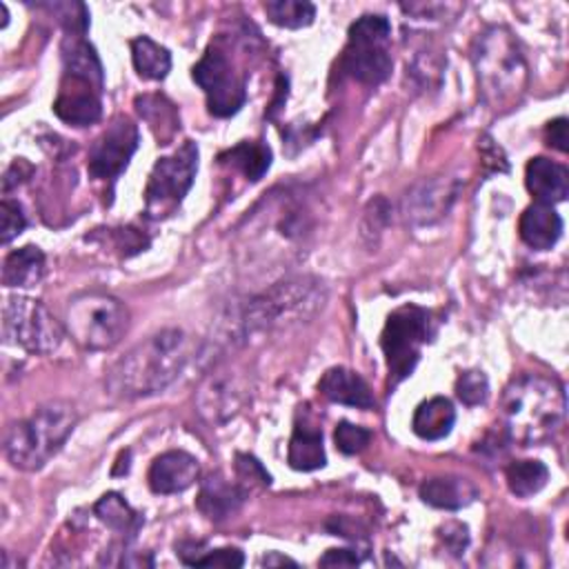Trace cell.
Instances as JSON below:
<instances>
[{"label": "cell", "mask_w": 569, "mask_h": 569, "mask_svg": "<svg viewBox=\"0 0 569 569\" xmlns=\"http://www.w3.org/2000/svg\"><path fill=\"white\" fill-rule=\"evenodd\" d=\"M193 340L182 329L151 333L107 371V389L118 398H144L164 391L184 369Z\"/></svg>", "instance_id": "cell-1"}, {"label": "cell", "mask_w": 569, "mask_h": 569, "mask_svg": "<svg viewBox=\"0 0 569 569\" xmlns=\"http://www.w3.org/2000/svg\"><path fill=\"white\" fill-rule=\"evenodd\" d=\"M471 60L480 96L491 111L507 113L522 102L529 71L516 36L507 27L493 24L478 33Z\"/></svg>", "instance_id": "cell-2"}, {"label": "cell", "mask_w": 569, "mask_h": 569, "mask_svg": "<svg viewBox=\"0 0 569 569\" xmlns=\"http://www.w3.org/2000/svg\"><path fill=\"white\" fill-rule=\"evenodd\" d=\"M565 391L553 378L522 373L502 393V420L511 440L536 445L547 440L565 420Z\"/></svg>", "instance_id": "cell-3"}, {"label": "cell", "mask_w": 569, "mask_h": 569, "mask_svg": "<svg viewBox=\"0 0 569 569\" xmlns=\"http://www.w3.org/2000/svg\"><path fill=\"white\" fill-rule=\"evenodd\" d=\"M76 422L78 416L71 402L53 400L38 407L29 418L7 427L2 440L7 460L22 471L44 467L71 436Z\"/></svg>", "instance_id": "cell-4"}, {"label": "cell", "mask_w": 569, "mask_h": 569, "mask_svg": "<svg viewBox=\"0 0 569 569\" xmlns=\"http://www.w3.org/2000/svg\"><path fill=\"white\" fill-rule=\"evenodd\" d=\"M129 329L127 307L104 291H80L64 307V331L89 351L116 347Z\"/></svg>", "instance_id": "cell-5"}, {"label": "cell", "mask_w": 569, "mask_h": 569, "mask_svg": "<svg viewBox=\"0 0 569 569\" xmlns=\"http://www.w3.org/2000/svg\"><path fill=\"white\" fill-rule=\"evenodd\" d=\"M431 333V313L418 305H402L389 313L380 345L391 385H398L413 373L420 358V347Z\"/></svg>", "instance_id": "cell-6"}, {"label": "cell", "mask_w": 569, "mask_h": 569, "mask_svg": "<svg viewBox=\"0 0 569 569\" xmlns=\"http://www.w3.org/2000/svg\"><path fill=\"white\" fill-rule=\"evenodd\" d=\"M391 24L385 16L367 13L349 27V44L342 56V69L362 84H380L391 73L387 40Z\"/></svg>", "instance_id": "cell-7"}, {"label": "cell", "mask_w": 569, "mask_h": 569, "mask_svg": "<svg viewBox=\"0 0 569 569\" xmlns=\"http://www.w3.org/2000/svg\"><path fill=\"white\" fill-rule=\"evenodd\" d=\"M198 171L196 142H182L171 156L160 158L147 180L144 213L153 220L171 216L193 184Z\"/></svg>", "instance_id": "cell-8"}, {"label": "cell", "mask_w": 569, "mask_h": 569, "mask_svg": "<svg viewBox=\"0 0 569 569\" xmlns=\"http://www.w3.org/2000/svg\"><path fill=\"white\" fill-rule=\"evenodd\" d=\"M2 336L29 353H51L60 347L64 329L40 300L11 296L2 309Z\"/></svg>", "instance_id": "cell-9"}, {"label": "cell", "mask_w": 569, "mask_h": 569, "mask_svg": "<svg viewBox=\"0 0 569 569\" xmlns=\"http://www.w3.org/2000/svg\"><path fill=\"white\" fill-rule=\"evenodd\" d=\"M318 282L311 280H289L280 282L271 291L258 296L256 300L249 302L242 325L249 331L267 329L273 325H280L284 318L300 313L305 309H316L322 305L320 289L316 287Z\"/></svg>", "instance_id": "cell-10"}, {"label": "cell", "mask_w": 569, "mask_h": 569, "mask_svg": "<svg viewBox=\"0 0 569 569\" xmlns=\"http://www.w3.org/2000/svg\"><path fill=\"white\" fill-rule=\"evenodd\" d=\"M191 76L207 96L209 113L227 118L242 107L247 98L244 80L236 73L231 60L220 49H207L196 62Z\"/></svg>", "instance_id": "cell-11"}, {"label": "cell", "mask_w": 569, "mask_h": 569, "mask_svg": "<svg viewBox=\"0 0 569 569\" xmlns=\"http://www.w3.org/2000/svg\"><path fill=\"white\" fill-rule=\"evenodd\" d=\"M249 400V376L238 365H218L202 380L196 391V407L200 416L220 425L233 418Z\"/></svg>", "instance_id": "cell-12"}, {"label": "cell", "mask_w": 569, "mask_h": 569, "mask_svg": "<svg viewBox=\"0 0 569 569\" xmlns=\"http://www.w3.org/2000/svg\"><path fill=\"white\" fill-rule=\"evenodd\" d=\"M138 147L136 124L118 116L89 149V173L98 180H116Z\"/></svg>", "instance_id": "cell-13"}, {"label": "cell", "mask_w": 569, "mask_h": 569, "mask_svg": "<svg viewBox=\"0 0 569 569\" xmlns=\"http://www.w3.org/2000/svg\"><path fill=\"white\" fill-rule=\"evenodd\" d=\"M56 116L71 127H87L100 120V89L84 78L64 73L58 96L53 100Z\"/></svg>", "instance_id": "cell-14"}, {"label": "cell", "mask_w": 569, "mask_h": 569, "mask_svg": "<svg viewBox=\"0 0 569 569\" xmlns=\"http://www.w3.org/2000/svg\"><path fill=\"white\" fill-rule=\"evenodd\" d=\"M200 476L198 460L180 449L164 451L158 458H153L147 480L153 493H180L189 489Z\"/></svg>", "instance_id": "cell-15"}, {"label": "cell", "mask_w": 569, "mask_h": 569, "mask_svg": "<svg viewBox=\"0 0 569 569\" xmlns=\"http://www.w3.org/2000/svg\"><path fill=\"white\" fill-rule=\"evenodd\" d=\"M453 198H456V187L451 184V180L447 178L422 180L405 198L407 218L413 220L416 224H429L438 220L442 213H447Z\"/></svg>", "instance_id": "cell-16"}, {"label": "cell", "mask_w": 569, "mask_h": 569, "mask_svg": "<svg viewBox=\"0 0 569 569\" xmlns=\"http://www.w3.org/2000/svg\"><path fill=\"white\" fill-rule=\"evenodd\" d=\"M244 500L247 489L240 482H229L224 476L216 473L200 485L196 507L209 520H224L236 513Z\"/></svg>", "instance_id": "cell-17"}, {"label": "cell", "mask_w": 569, "mask_h": 569, "mask_svg": "<svg viewBox=\"0 0 569 569\" xmlns=\"http://www.w3.org/2000/svg\"><path fill=\"white\" fill-rule=\"evenodd\" d=\"M320 393L338 405H349L358 409H371L376 407V398L369 389V385L351 369L347 367H331L322 373L318 382Z\"/></svg>", "instance_id": "cell-18"}, {"label": "cell", "mask_w": 569, "mask_h": 569, "mask_svg": "<svg viewBox=\"0 0 569 569\" xmlns=\"http://www.w3.org/2000/svg\"><path fill=\"white\" fill-rule=\"evenodd\" d=\"M525 182L536 200L545 204L562 202L569 196V171L542 156L529 160L525 169Z\"/></svg>", "instance_id": "cell-19"}, {"label": "cell", "mask_w": 569, "mask_h": 569, "mask_svg": "<svg viewBox=\"0 0 569 569\" xmlns=\"http://www.w3.org/2000/svg\"><path fill=\"white\" fill-rule=\"evenodd\" d=\"M518 231L522 242L531 249H551L562 233V218L551 204L533 202L522 211Z\"/></svg>", "instance_id": "cell-20"}, {"label": "cell", "mask_w": 569, "mask_h": 569, "mask_svg": "<svg viewBox=\"0 0 569 569\" xmlns=\"http://www.w3.org/2000/svg\"><path fill=\"white\" fill-rule=\"evenodd\" d=\"M420 498L429 507L456 511L478 498V489L471 480L460 476H436L420 485Z\"/></svg>", "instance_id": "cell-21"}, {"label": "cell", "mask_w": 569, "mask_h": 569, "mask_svg": "<svg viewBox=\"0 0 569 569\" xmlns=\"http://www.w3.org/2000/svg\"><path fill=\"white\" fill-rule=\"evenodd\" d=\"M287 460L298 471H313L325 467L327 456L322 447V431L316 425H309L305 420L298 422L289 440Z\"/></svg>", "instance_id": "cell-22"}, {"label": "cell", "mask_w": 569, "mask_h": 569, "mask_svg": "<svg viewBox=\"0 0 569 569\" xmlns=\"http://www.w3.org/2000/svg\"><path fill=\"white\" fill-rule=\"evenodd\" d=\"M453 422H456V409L451 400L442 396H433L418 405L411 427H413V433L422 440H440L449 436Z\"/></svg>", "instance_id": "cell-23"}, {"label": "cell", "mask_w": 569, "mask_h": 569, "mask_svg": "<svg viewBox=\"0 0 569 569\" xmlns=\"http://www.w3.org/2000/svg\"><path fill=\"white\" fill-rule=\"evenodd\" d=\"M42 273H44V253L33 244H24L4 258L2 284L16 287V289L33 287L36 282H40Z\"/></svg>", "instance_id": "cell-24"}, {"label": "cell", "mask_w": 569, "mask_h": 569, "mask_svg": "<svg viewBox=\"0 0 569 569\" xmlns=\"http://www.w3.org/2000/svg\"><path fill=\"white\" fill-rule=\"evenodd\" d=\"M62 58H64V73L84 78L98 89H102V64L93 47L82 36H67L62 44Z\"/></svg>", "instance_id": "cell-25"}, {"label": "cell", "mask_w": 569, "mask_h": 569, "mask_svg": "<svg viewBox=\"0 0 569 569\" xmlns=\"http://www.w3.org/2000/svg\"><path fill=\"white\" fill-rule=\"evenodd\" d=\"M131 60L140 78L162 80L171 69V53L149 36H138L131 40Z\"/></svg>", "instance_id": "cell-26"}, {"label": "cell", "mask_w": 569, "mask_h": 569, "mask_svg": "<svg viewBox=\"0 0 569 569\" xmlns=\"http://www.w3.org/2000/svg\"><path fill=\"white\" fill-rule=\"evenodd\" d=\"M220 160L242 171L249 180H260L271 164V149L262 142H238L227 149Z\"/></svg>", "instance_id": "cell-27"}, {"label": "cell", "mask_w": 569, "mask_h": 569, "mask_svg": "<svg viewBox=\"0 0 569 569\" xmlns=\"http://www.w3.org/2000/svg\"><path fill=\"white\" fill-rule=\"evenodd\" d=\"M505 478L513 496L529 498L547 485L549 469L540 460H516L507 467Z\"/></svg>", "instance_id": "cell-28"}, {"label": "cell", "mask_w": 569, "mask_h": 569, "mask_svg": "<svg viewBox=\"0 0 569 569\" xmlns=\"http://www.w3.org/2000/svg\"><path fill=\"white\" fill-rule=\"evenodd\" d=\"M93 513L113 531L118 533H129L133 536L140 529V516L124 502L120 493H104L96 505Z\"/></svg>", "instance_id": "cell-29"}, {"label": "cell", "mask_w": 569, "mask_h": 569, "mask_svg": "<svg viewBox=\"0 0 569 569\" xmlns=\"http://www.w3.org/2000/svg\"><path fill=\"white\" fill-rule=\"evenodd\" d=\"M136 107L140 116H144V120L151 124L158 140L167 144L178 129V116L173 104L162 96H140L136 98Z\"/></svg>", "instance_id": "cell-30"}, {"label": "cell", "mask_w": 569, "mask_h": 569, "mask_svg": "<svg viewBox=\"0 0 569 569\" xmlns=\"http://www.w3.org/2000/svg\"><path fill=\"white\" fill-rule=\"evenodd\" d=\"M264 13L278 27L300 29L313 22L316 7L307 0H271L264 2Z\"/></svg>", "instance_id": "cell-31"}, {"label": "cell", "mask_w": 569, "mask_h": 569, "mask_svg": "<svg viewBox=\"0 0 569 569\" xmlns=\"http://www.w3.org/2000/svg\"><path fill=\"white\" fill-rule=\"evenodd\" d=\"M456 396L473 407V405H482L489 396V382H487V376L478 369H469L465 373H460V378L456 380Z\"/></svg>", "instance_id": "cell-32"}, {"label": "cell", "mask_w": 569, "mask_h": 569, "mask_svg": "<svg viewBox=\"0 0 569 569\" xmlns=\"http://www.w3.org/2000/svg\"><path fill=\"white\" fill-rule=\"evenodd\" d=\"M371 440V431L351 422H340L333 431V442L345 456L360 453Z\"/></svg>", "instance_id": "cell-33"}, {"label": "cell", "mask_w": 569, "mask_h": 569, "mask_svg": "<svg viewBox=\"0 0 569 569\" xmlns=\"http://www.w3.org/2000/svg\"><path fill=\"white\" fill-rule=\"evenodd\" d=\"M27 227V218L22 213V207L9 198L0 204V240L2 244L11 242L16 236H20Z\"/></svg>", "instance_id": "cell-34"}, {"label": "cell", "mask_w": 569, "mask_h": 569, "mask_svg": "<svg viewBox=\"0 0 569 569\" xmlns=\"http://www.w3.org/2000/svg\"><path fill=\"white\" fill-rule=\"evenodd\" d=\"M236 473H238V482L247 489L249 487H267L271 482L267 469L260 465V460H256L249 453H238L236 456Z\"/></svg>", "instance_id": "cell-35"}, {"label": "cell", "mask_w": 569, "mask_h": 569, "mask_svg": "<svg viewBox=\"0 0 569 569\" xmlns=\"http://www.w3.org/2000/svg\"><path fill=\"white\" fill-rule=\"evenodd\" d=\"M244 556L242 551L233 549V547H222V549H213V551H202L191 567H242Z\"/></svg>", "instance_id": "cell-36"}, {"label": "cell", "mask_w": 569, "mask_h": 569, "mask_svg": "<svg viewBox=\"0 0 569 569\" xmlns=\"http://www.w3.org/2000/svg\"><path fill=\"white\" fill-rule=\"evenodd\" d=\"M440 540L445 545V549L453 556H460L465 553L467 545H469V529L462 525V522H447L442 529H440Z\"/></svg>", "instance_id": "cell-37"}, {"label": "cell", "mask_w": 569, "mask_h": 569, "mask_svg": "<svg viewBox=\"0 0 569 569\" xmlns=\"http://www.w3.org/2000/svg\"><path fill=\"white\" fill-rule=\"evenodd\" d=\"M480 156H482V164L489 171H507V158H505L502 149L493 144V140L489 136H485L480 142Z\"/></svg>", "instance_id": "cell-38"}, {"label": "cell", "mask_w": 569, "mask_h": 569, "mask_svg": "<svg viewBox=\"0 0 569 569\" xmlns=\"http://www.w3.org/2000/svg\"><path fill=\"white\" fill-rule=\"evenodd\" d=\"M547 136V144H551L558 151H567L569 149V133H567V118H556L547 124L545 129Z\"/></svg>", "instance_id": "cell-39"}, {"label": "cell", "mask_w": 569, "mask_h": 569, "mask_svg": "<svg viewBox=\"0 0 569 569\" xmlns=\"http://www.w3.org/2000/svg\"><path fill=\"white\" fill-rule=\"evenodd\" d=\"M358 562H360V558L351 549H329L320 558L322 567H356Z\"/></svg>", "instance_id": "cell-40"}, {"label": "cell", "mask_w": 569, "mask_h": 569, "mask_svg": "<svg viewBox=\"0 0 569 569\" xmlns=\"http://www.w3.org/2000/svg\"><path fill=\"white\" fill-rule=\"evenodd\" d=\"M262 565L271 567V565H296V562H293L291 558H282V556H278V553H269V556H264Z\"/></svg>", "instance_id": "cell-41"}]
</instances>
